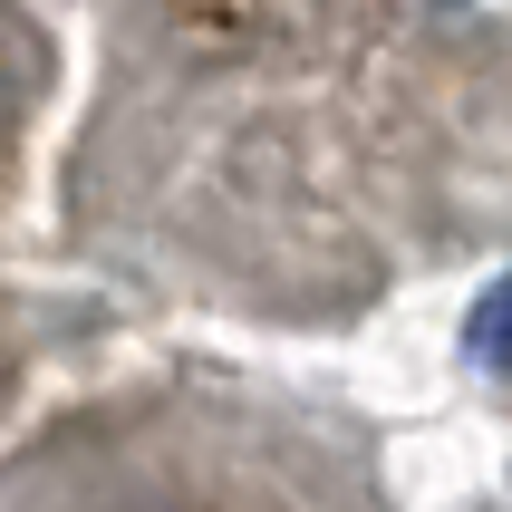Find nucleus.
<instances>
[{
  "mask_svg": "<svg viewBox=\"0 0 512 512\" xmlns=\"http://www.w3.org/2000/svg\"><path fill=\"white\" fill-rule=\"evenodd\" d=\"M474 348H484V368H512V281L484 290V310H474Z\"/></svg>",
  "mask_w": 512,
  "mask_h": 512,
  "instance_id": "nucleus-1",
  "label": "nucleus"
}]
</instances>
